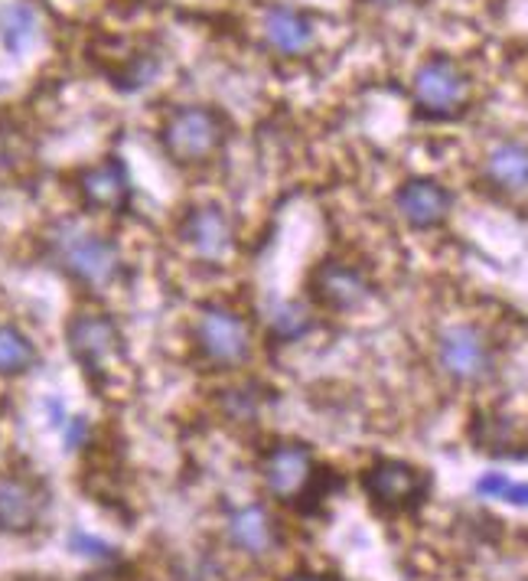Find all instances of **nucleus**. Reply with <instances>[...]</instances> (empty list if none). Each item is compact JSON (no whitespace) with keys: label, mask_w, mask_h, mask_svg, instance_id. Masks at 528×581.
Wrapping results in <instances>:
<instances>
[{"label":"nucleus","mask_w":528,"mask_h":581,"mask_svg":"<svg viewBox=\"0 0 528 581\" xmlns=\"http://www.w3.org/2000/svg\"><path fill=\"white\" fill-rule=\"evenodd\" d=\"M440 366L457 383H480L493 370V343L473 324H453L438 340Z\"/></svg>","instance_id":"obj_6"},{"label":"nucleus","mask_w":528,"mask_h":581,"mask_svg":"<svg viewBox=\"0 0 528 581\" xmlns=\"http://www.w3.org/2000/svg\"><path fill=\"white\" fill-rule=\"evenodd\" d=\"M73 549L82 552V556H91V559H111V556H114L111 546H105L101 539H91L86 533H76V536H73Z\"/></svg>","instance_id":"obj_21"},{"label":"nucleus","mask_w":528,"mask_h":581,"mask_svg":"<svg viewBox=\"0 0 528 581\" xmlns=\"http://www.w3.org/2000/svg\"><path fill=\"white\" fill-rule=\"evenodd\" d=\"M66 337H69L73 357L95 380H101L121 360V330L105 314H76Z\"/></svg>","instance_id":"obj_7"},{"label":"nucleus","mask_w":528,"mask_h":581,"mask_svg":"<svg viewBox=\"0 0 528 581\" xmlns=\"http://www.w3.org/2000/svg\"><path fill=\"white\" fill-rule=\"evenodd\" d=\"M450 194L440 187L438 180H431V177H415V180H408L398 196H395V206H398V212L405 216V222L408 226H415V229H435L440 226L443 219H447V212H450Z\"/></svg>","instance_id":"obj_13"},{"label":"nucleus","mask_w":528,"mask_h":581,"mask_svg":"<svg viewBox=\"0 0 528 581\" xmlns=\"http://www.w3.org/2000/svg\"><path fill=\"white\" fill-rule=\"evenodd\" d=\"M297 581H320V579H297Z\"/></svg>","instance_id":"obj_24"},{"label":"nucleus","mask_w":528,"mask_h":581,"mask_svg":"<svg viewBox=\"0 0 528 581\" xmlns=\"http://www.w3.org/2000/svg\"><path fill=\"white\" fill-rule=\"evenodd\" d=\"M46 509L43 486L20 474H0V533L23 536L36 529Z\"/></svg>","instance_id":"obj_10"},{"label":"nucleus","mask_w":528,"mask_h":581,"mask_svg":"<svg viewBox=\"0 0 528 581\" xmlns=\"http://www.w3.org/2000/svg\"><path fill=\"white\" fill-rule=\"evenodd\" d=\"M0 26H3V43L10 53H20L33 33H36V17L26 10V7H7L3 17H0Z\"/></svg>","instance_id":"obj_18"},{"label":"nucleus","mask_w":528,"mask_h":581,"mask_svg":"<svg viewBox=\"0 0 528 581\" xmlns=\"http://www.w3.org/2000/svg\"><path fill=\"white\" fill-rule=\"evenodd\" d=\"M86 431H88L86 418H73V428L66 431V445H69V448H79L82 438H86Z\"/></svg>","instance_id":"obj_22"},{"label":"nucleus","mask_w":528,"mask_h":581,"mask_svg":"<svg viewBox=\"0 0 528 581\" xmlns=\"http://www.w3.org/2000/svg\"><path fill=\"white\" fill-rule=\"evenodd\" d=\"M226 131H229V121L216 108L189 105L167 118L161 141L170 161H176L179 167H193V164H206L226 144Z\"/></svg>","instance_id":"obj_2"},{"label":"nucleus","mask_w":528,"mask_h":581,"mask_svg":"<svg viewBox=\"0 0 528 581\" xmlns=\"http://www.w3.org/2000/svg\"><path fill=\"white\" fill-rule=\"evenodd\" d=\"M196 343L209 363L239 366L252 353V327L245 324L242 314H235L222 304H209V307H202V314L196 320Z\"/></svg>","instance_id":"obj_3"},{"label":"nucleus","mask_w":528,"mask_h":581,"mask_svg":"<svg viewBox=\"0 0 528 581\" xmlns=\"http://www.w3.org/2000/svg\"><path fill=\"white\" fill-rule=\"evenodd\" d=\"M476 493L486 500H503L513 506H528V484H516L506 474H486L476 481Z\"/></svg>","instance_id":"obj_19"},{"label":"nucleus","mask_w":528,"mask_h":581,"mask_svg":"<svg viewBox=\"0 0 528 581\" xmlns=\"http://www.w3.org/2000/svg\"><path fill=\"white\" fill-rule=\"evenodd\" d=\"M50 252L76 282L101 288L118 278L121 252L98 232H88L79 222H59L50 232Z\"/></svg>","instance_id":"obj_1"},{"label":"nucleus","mask_w":528,"mask_h":581,"mask_svg":"<svg viewBox=\"0 0 528 581\" xmlns=\"http://www.w3.org/2000/svg\"><path fill=\"white\" fill-rule=\"evenodd\" d=\"M264 36L277 53L297 56L304 50H310L314 43V26L304 13L290 10V7H271L264 13Z\"/></svg>","instance_id":"obj_14"},{"label":"nucleus","mask_w":528,"mask_h":581,"mask_svg":"<svg viewBox=\"0 0 528 581\" xmlns=\"http://www.w3.org/2000/svg\"><path fill=\"white\" fill-rule=\"evenodd\" d=\"M262 478L277 500H300L317 481L314 454L304 445H277L264 454Z\"/></svg>","instance_id":"obj_8"},{"label":"nucleus","mask_w":528,"mask_h":581,"mask_svg":"<svg viewBox=\"0 0 528 581\" xmlns=\"http://www.w3.org/2000/svg\"><path fill=\"white\" fill-rule=\"evenodd\" d=\"M411 92H415V101L425 114L453 118L457 111H463V105L470 98V79L453 59L435 56L415 73Z\"/></svg>","instance_id":"obj_4"},{"label":"nucleus","mask_w":528,"mask_h":581,"mask_svg":"<svg viewBox=\"0 0 528 581\" xmlns=\"http://www.w3.org/2000/svg\"><path fill=\"white\" fill-rule=\"evenodd\" d=\"M314 297L330 310H355L369 300V282L343 262H323L310 278Z\"/></svg>","instance_id":"obj_11"},{"label":"nucleus","mask_w":528,"mask_h":581,"mask_svg":"<svg viewBox=\"0 0 528 581\" xmlns=\"http://www.w3.org/2000/svg\"><path fill=\"white\" fill-rule=\"evenodd\" d=\"M229 539L249 552V556H267L277 542L274 523L264 506H242L229 516Z\"/></svg>","instance_id":"obj_15"},{"label":"nucleus","mask_w":528,"mask_h":581,"mask_svg":"<svg viewBox=\"0 0 528 581\" xmlns=\"http://www.w3.org/2000/svg\"><path fill=\"white\" fill-rule=\"evenodd\" d=\"M307 327H310V320H307V314H304L300 304H284V307L274 310V337L297 340Z\"/></svg>","instance_id":"obj_20"},{"label":"nucleus","mask_w":528,"mask_h":581,"mask_svg":"<svg viewBox=\"0 0 528 581\" xmlns=\"http://www.w3.org/2000/svg\"><path fill=\"white\" fill-rule=\"evenodd\" d=\"M33 363H36V347L16 327L0 324V373L16 376V373H26Z\"/></svg>","instance_id":"obj_17"},{"label":"nucleus","mask_w":528,"mask_h":581,"mask_svg":"<svg viewBox=\"0 0 528 581\" xmlns=\"http://www.w3.org/2000/svg\"><path fill=\"white\" fill-rule=\"evenodd\" d=\"M486 174L496 187L509 190V194H522L528 190V147L522 144H499L490 161H486Z\"/></svg>","instance_id":"obj_16"},{"label":"nucleus","mask_w":528,"mask_h":581,"mask_svg":"<svg viewBox=\"0 0 528 581\" xmlns=\"http://www.w3.org/2000/svg\"><path fill=\"white\" fill-rule=\"evenodd\" d=\"M369 3H378V7H392V3H402V0H369Z\"/></svg>","instance_id":"obj_23"},{"label":"nucleus","mask_w":528,"mask_h":581,"mask_svg":"<svg viewBox=\"0 0 528 581\" xmlns=\"http://www.w3.org/2000/svg\"><path fill=\"white\" fill-rule=\"evenodd\" d=\"M179 235H183V242L199 259L216 262V259H226L232 252V245H235V222L219 206H199V209H193L183 219Z\"/></svg>","instance_id":"obj_9"},{"label":"nucleus","mask_w":528,"mask_h":581,"mask_svg":"<svg viewBox=\"0 0 528 581\" xmlns=\"http://www.w3.org/2000/svg\"><path fill=\"white\" fill-rule=\"evenodd\" d=\"M79 194L86 199L88 209H105V212H121L131 202V184L128 171L118 157H108L98 167H88L79 174Z\"/></svg>","instance_id":"obj_12"},{"label":"nucleus","mask_w":528,"mask_h":581,"mask_svg":"<svg viewBox=\"0 0 528 581\" xmlns=\"http://www.w3.org/2000/svg\"><path fill=\"white\" fill-rule=\"evenodd\" d=\"M362 486L375 506H382L388 513H402V509H415L428 496L431 478H428V471H421L408 461H378L375 468L365 471Z\"/></svg>","instance_id":"obj_5"}]
</instances>
